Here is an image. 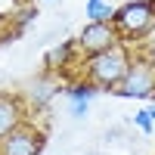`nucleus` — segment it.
Wrapping results in <instances>:
<instances>
[{
	"label": "nucleus",
	"mask_w": 155,
	"mask_h": 155,
	"mask_svg": "<svg viewBox=\"0 0 155 155\" xmlns=\"http://www.w3.org/2000/svg\"><path fill=\"white\" fill-rule=\"evenodd\" d=\"M130 62H134V53H130V47L121 41L118 47L106 50V53L84 59V81H90L99 93H112V90L121 84V78L127 74Z\"/></svg>",
	"instance_id": "obj_1"
},
{
	"label": "nucleus",
	"mask_w": 155,
	"mask_h": 155,
	"mask_svg": "<svg viewBox=\"0 0 155 155\" xmlns=\"http://www.w3.org/2000/svg\"><path fill=\"white\" fill-rule=\"evenodd\" d=\"M115 31L121 41H140L155 28V6L152 0H127V3L115 6Z\"/></svg>",
	"instance_id": "obj_2"
},
{
	"label": "nucleus",
	"mask_w": 155,
	"mask_h": 155,
	"mask_svg": "<svg viewBox=\"0 0 155 155\" xmlns=\"http://www.w3.org/2000/svg\"><path fill=\"white\" fill-rule=\"evenodd\" d=\"M112 93L118 99H155V62L137 56Z\"/></svg>",
	"instance_id": "obj_3"
},
{
	"label": "nucleus",
	"mask_w": 155,
	"mask_h": 155,
	"mask_svg": "<svg viewBox=\"0 0 155 155\" xmlns=\"http://www.w3.org/2000/svg\"><path fill=\"white\" fill-rule=\"evenodd\" d=\"M74 44H78L81 59H90V56H99V53H106V50L118 47L121 37H118V31H115L112 22H87Z\"/></svg>",
	"instance_id": "obj_4"
},
{
	"label": "nucleus",
	"mask_w": 155,
	"mask_h": 155,
	"mask_svg": "<svg viewBox=\"0 0 155 155\" xmlns=\"http://www.w3.org/2000/svg\"><path fill=\"white\" fill-rule=\"evenodd\" d=\"M44 146H47V134L37 124L25 121L9 137L0 140V155H44Z\"/></svg>",
	"instance_id": "obj_5"
},
{
	"label": "nucleus",
	"mask_w": 155,
	"mask_h": 155,
	"mask_svg": "<svg viewBox=\"0 0 155 155\" xmlns=\"http://www.w3.org/2000/svg\"><path fill=\"white\" fill-rule=\"evenodd\" d=\"M56 93H62V87L53 81V74L44 71V74H37V78H31V81H28L22 99H25V106H28V109L44 112V109H50V102L56 99Z\"/></svg>",
	"instance_id": "obj_6"
},
{
	"label": "nucleus",
	"mask_w": 155,
	"mask_h": 155,
	"mask_svg": "<svg viewBox=\"0 0 155 155\" xmlns=\"http://www.w3.org/2000/svg\"><path fill=\"white\" fill-rule=\"evenodd\" d=\"M28 121V106L16 93H0V140Z\"/></svg>",
	"instance_id": "obj_7"
},
{
	"label": "nucleus",
	"mask_w": 155,
	"mask_h": 155,
	"mask_svg": "<svg viewBox=\"0 0 155 155\" xmlns=\"http://www.w3.org/2000/svg\"><path fill=\"white\" fill-rule=\"evenodd\" d=\"M78 56H81V53H78V44L74 41H59L50 50H44V71L47 74H62Z\"/></svg>",
	"instance_id": "obj_8"
},
{
	"label": "nucleus",
	"mask_w": 155,
	"mask_h": 155,
	"mask_svg": "<svg viewBox=\"0 0 155 155\" xmlns=\"http://www.w3.org/2000/svg\"><path fill=\"white\" fill-rule=\"evenodd\" d=\"M84 12H87V22H112L115 19V6L109 0H87Z\"/></svg>",
	"instance_id": "obj_9"
},
{
	"label": "nucleus",
	"mask_w": 155,
	"mask_h": 155,
	"mask_svg": "<svg viewBox=\"0 0 155 155\" xmlns=\"http://www.w3.org/2000/svg\"><path fill=\"white\" fill-rule=\"evenodd\" d=\"M130 127H137L143 137H149V134H155V124H152V115H149V109H140V112H134L130 118Z\"/></svg>",
	"instance_id": "obj_10"
},
{
	"label": "nucleus",
	"mask_w": 155,
	"mask_h": 155,
	"mask_svg": "<svg viewBox=\"0 0 155 155\" xmlns=\"http://www.w3.org/2000/svg\"><path fill=\"white\" fill-rule=\"evenodd\" d=\"M90 109H93L90 99H68V118L71 121H84L90 115Z\"/></svg>",
	"instance_id": "obj_11"
},
{
	"label": "nucleus",
	"mask_w": 155,
	"mask_h": 155,
	"mask_svg": "<svg viewBox=\"0 0 155 155\" xmlns=\"http://www.w3.org/2000/svg\"><path fill=\"white\" fill-rule=\"evenodd\" d=\"M31 19H37V9H34V6H25V9L16 12V25H28Z\"/></svg>",
	"instance_id": "obj_12"
},
{
	"label": "nucleus",
	"mask_w": 155,
	"mask_h": 155,
	"mask_svg": "<svg viewBox=\"0 0 155 155\" xmlns=\"http://www.w3.org/2000/svg\"><path fill=\"white\" fill-rule=\"evenodd\" d=\"M149 109V115H152V124H155V102H152V106H146Z\"/></svg>",
	"instance_id": "obj_13"
},
{
	"label": "nucleus",
	"mask_w": 155,
	"mask_h": 155,
	"mask_svg": "<svg viewBox=\"0 0 155 155\" xmlns=\"http://www.w3.org/2000/svg\"><path fill=\"white\" fill-rule=\"evenodd\" d=\"M84 155H102L99 149H84Z\"/></svg>",
	"instance_id": "obj_14"
},
{
	"label": "nucleus",
	"mask_w": 155,
	"mask_h": 155,
	"mask_svg": "<svg viewBox=\"0 0 155 155\" xmlns=\"http://www.w3.org/2000/svg\"><path fill=\"white\" fill-rule=\"evenodd\" d=\"M50 3H56V0H50Z\"/></svg>",
	"instance_id": "obj_15"
},
{
	"label": "nucleus",
	"mask_w": 155,
	"mask_h": 155,
	"mask_svg": "<svg viewBox=\"0 0 155 155\" xmlns=\"http://www.w3.org/2000/svg\"><path fill=\"white\" fill-rule=\"evenodd\" d=\"M152 6H155V0H152Z\"/></svg>",
	"instance_id": "obj_16"
}]
</instances>
